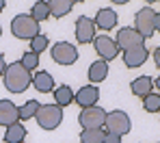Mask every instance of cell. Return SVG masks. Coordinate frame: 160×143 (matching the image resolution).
Listing matches in <instances>:
<instances>
[{"label": "cell", "instance_id": "9", "mask_svg": "<svg viewBox=\"0 0 160 143\" xmlns=\"http://www.w3.org/2000/svg\"><path fill=\"white\" fill-rule=\"evenodd\" d=\"M115 43H117L119 50H130V48H136V46H143L145 39H143L132 26H126V28H121L119 33H117Z\"/></svg>", "mask_w": 160, "mask_h": 143}, {"label": "cell", "instance_id": "35", "mask_svg": "<svg viewBox=\"0 0 160 143\" xmlns=\"http://www.w3.org/2000/svg\"><path fill=\"white\" fill-rule=\"evenodd\" d=\"M72 2H74V4H76V2H87V0H72Z\"/></svg>", "mask_w": 160, "mask_h": 143}, {"label": "cell", "instance_id": "7", "mask_svg": "<svg viewBox=\"0 0 160 143\" xmlns=\"http://www.w3.org/2000/svg\"><path fill=\"white\" fill-rule=\"evenodd\" d=\"M93 46H95L98 57H102L104 61H115V59L119 57V52H121V50L117 48L115 39L108 37V35H98V37L93 39Z\"/></svg>", "mask_w": 160, "mask_h": 143}, {"label": "cell", "instance_id": "24", "mask_svg": "<svg viewBox=\"0 0 160 143\" xmlns=\"http://www.w3.org/2000/svg\"><path fill=\"white\" fill-rule=\"evenodd\" d=\"M143 109L147 111V113H158L160 111V93H147L145 98H143Z\"/></svg>", "mask_w": 160, "mask_h": 143}, {"label": "cell", "instance_id": "33", "mask_svg": "<svg viewBox=\"0 0 160 143\" xmlns=\"http://www.w3.org/2000/svg\"><path fill=\"white\" fill-rule=\"evenodd\" d=\"M2 9H4V0H0V11H2Z\"/></svg>", "mask_w": 160, "mask_h": 143}, {"label": "cell", "instance_id": "10", "mask_svg": "<svg viewBox=\"0 0 160 143\" xmlns=\"http://www.w3.org/2000/svg\"><path fill=\"white\" fill-rule=\"evenodd\" d=\"M76 39L78 43H89L95 39V22L87 15H80L76 20Z\"/></svg>", "mask_w": 160, "mask_h": 143}, {"label": "cell", "instance_id": "37", "mask_svg": "<svg viewBox=\"0 0 160 143\" xmlns=\"http://www.w3.org/2000/svg\"><path fill=\"white\" fill-rule=\"evenodd\" d=\"M158 2H160V0H158Z\"/></svg>", "mask_w": 160, "mask_h": 143}, {"label": "cell", "instance_id": "3", "mask_svg": "<svg viewBox=\"0 0 160 143\" xmlns=\"http://www.w3.org/2000/svg\"><path fill=\"white\" fill-rule=\"evenodd\" d=\"M35 119H37V126H39V128H43V130H54V128H58L61 121H63V109H61L58 104H41L39 111H37V115H35Z\"/></svg>", "mask_w": 160, "mask_h": 143}, {"label": "cell", "instance_id": "31", "mask_svg": "<svg viewBox=\"0 0 160 143\" xmlns=\"http://www.w3.org/2000/svg\"><path fill=\"white\" fill-rule=\"evenodd\" d=\"M112 4H126V2H130V0H110Z\"/></svg>", "mask_w": 160, "mask_h": 143}, {"label": "cell", "instance_id": "4", "mask_svg": "<svg viewBox=\"0 0 160 143\" xmlns=\"http://www.w3.org/2000/svg\"><path fill=\"white\" fill-rule=\"evenodd\" d=\"M104 128H106V132L123 137V135H128L132 130V121H130L128 113H123V111H110V113H106Z\"/></svg>", "mask_w": 160, "mask_h": 143}, {"label": "cell", "instance_id": "17", "mask_svg": "<svg viewBox=\"0 0 160 143\" xmlns=\"http://www.w3.org/2000/svg\"><path fill=\"white\" fill-rule=\"evenodd\" d=\"M4 143H24L26 139V128L18 121V124H11V126H7V130H4Z\"/></svg>", "mask_w": 160, "mask_h": 143}, {"label": "cell", "instance_id": "23", "mask_svg": "<svg viewBox=\"0 0 160 143\" xmlns=\"http://www.w3.org/2000/svg\"><path fill=\"white\" fill-rule=\"evenodd\" d=\"M39 106H41L39 100H28V102H24L22 106H18V111H20V119H30V117H35L37 111H39Z\"/></svg>", "mask_w": 160, "mask_h": 143}, {"label": "cell", "instance_id": "13", "mask_svg": "<svg viewBox=\"0 0 160 143\" xmlns=\"http://www.w3.org/2000/svg\"><path fill=\"white\" fill-rule=\"evenodd\" d=\"M20 121V111L11 100H0V126H11Z\"/></svg>", "mask_w": 160, "mask_h": 143}, {"label": "cell", "instance_id": "34", "mask_svg": "<svg viewBox=\"0 0 160 143\" xmlns=\"http://www.w3.org/2000/svg\"><path fill=\"white\" fill-rule=\"evenodd\" d=\"M143 2H147V4H152V2H158V0H143Z\"/></svg>", "mask_w": 160, "mask_h": 143}, {"label": "cell", "instance_id": "22", "mask_svg": "<svg viewBox=\"0 0 160 143\" xmlns=\"http://www.w3.org/2000/svg\"><path fill=\"white\" fill-rule=\"evenodd\" d=\"M30 18L35 20V22H46L48 18H50V9H48V2L46 0H37L35 4H32V9H30Z\"/></svg>", "mask_w": 160, "mask_h": 143}, {"label": "cell", "instance_id": "15", "mask_svg": "<svg viewBox=\"0 0 160 143\" xmlns=\"http://www.w3.org/2000/svg\"><path fill=\"white\" fill-rule=\"evenodd\" d=\"M30 85L35 87L39 93H50V91H54V78H52V74H50V72L41 69V72L32 74Z\"/></svg>", "mask_w": 160, "mask_h": 143}, {"label": "cell", "instance_id": "36", "mask_svg": "<svg viewBox=\"0 0 160 143\" xmlns=\"http://www.w3.org/2000/svg\"><path fill=\"white\" fill-rule=\"evenodd\" d=\"M0 35H2V26H0Z\"/></svg>", "mask_w": 160, "mask_h": 143}, {"label": "cell", "instance_id": "28", "mask_svg": "<svg viewBox=\"0 0 160 143\" xmlns=\"http://www.w3.org/2000/svg\"><path fill=\"white\" fill-rule=\"evenodd\" d=\"M4 69H7V61H4V54H0V76L4 74Z\"/></svg>", "mask_w": 160, "mask_h": 143}, {"label": "cell", "instance_id": "12", "mask_svg": "<svg viewBox=\"0 0 160 143\" xmlns=\"http://www.w3.org/2000/svg\"><path fill=\"white\" fill-rule=\"evenodd\" d=\"M147 59H149V50L145 48V43H143V46H136V48H130V50H123V63H126L130 69L141 67Z\"/></svg>", "mask_w": 160, "mask_h": 143}, {"label": "cell", "instance_id": "26", "mask_svg": "<svg viewBox=\"0 0 160 143\" xmlns=\"http://www.w3.org/2000/svg\"><path fill=\"white\" fill-rule=\"evenodd\" d=\"M20 63L26 67L28 72H32V69L39 67V54H35V52H24L22 59H20Z\"/></svg>", "mask_w": 160, "mask_h": 143}, {"label": "cell", "instance_id": "1", "mask_svg": "<svg viewBox=\"0 0 160 143\" xmlns=\"http://www.w3.org/2000/svg\"><path fill=\"white\" fill-rule=\"evenodd\" d=\"M2 78H4L7 91H11V93H24V91L28 89V85H30V80H32V74L18 61V63L7 65Z\"/></svg>", "mask_w": 160, "mask_h": 143}, {"label": "cell", "instance_id": "14", "mask_svg": "<svg viewBox=\"0 0 160 143\" xmlns=\"http://www.w3.org/2000/svg\"><path fill=\"white\" fill-rule=\"evenodd\" d=\"M95 26L98 28H102V30H110V28H115L117 26V22H119V15L115 13V9H100L98 13H95Z\"/></svg>", "mask_w": 160, "mask_h": 143}, {"label": "cell", "instance_id": "29", "mask_svg": "<svg viewBox=\"0 0 160 143\" xmlns=\"http://www.w3.org/2000/svg\"><path fill=\"white\" fill-rule=\"evenodd\" d=\"M154 30H158V33H160V13L154 15Z\"/></svg>", "mask_w": 160, "mask_h": 143}, {"label": "cell", "instance_id": "25", "mask_svg": "<svg viewBox=\"0 0 160 143\" xmlns=\"http://www.w3.org/2000/svg\"><path fill=\"white\" fill-rule=\"evenodd\" d=\"M50 46V39H48V35H37L35 39H30V52H35V54H41V52H46V48Z\"/></svg>", "mask_w": 160, "mask_h": 143}, {"label": "cell", "instance_id": "2", "mask_svg": "<svg viewBox=\"0 0 160 143\" xmlns=\"http://www.w3.org/2000/svg\"><path fill=\"white\" fill-rule=\"evenodd\" d=\"M11 33L18 39L30 41V39H35L39 35V22H35L28 13H20V15H15L11 20Z\"/></svg>", "mask_w": 160, "mask_h": 143}, {"label": "cell", "instance_id": "18", "mask_svg": "<svg viewBox=\"0 0 160 143\" xmlns=\"http://www.w3.org/2000/svg\"><path fill=\"white\" fill-rule=\"evenodd\" d=\"M134 95H138V98H145L147 93H152L154 91V80L149 78V76H138V78H134L132 85H130Z\"/></svg>", "mask_w": 160, "mask_h": 143}, {"label": "cell", "instance_id": "19", "mask_svg": "<svg viewBox=\"0 0 160 143\" xmlns=\"http://www.w3.org/2000/svg\"><path fill=\"white\" fill-rule=\"evenodd\" d=\"M48 9H50V15L63 18L74 9V2L72 0H48Z\"/></svg>", "mask_w": 160, "mask_h": 143}, {"label": "cell", "instance_id": "20", "mask_svg": "<svg viewBox=\"0 0 160 143\" xmlns=\"http://www.w3.org/2000/svg\"><path fill=\"white\" fill-rule=\"evenodd\" d=\"M52 93H54V100H56V104H58L61 109H65V106H69V104L74 102V91H72V87H67V85L56 87Z\"/></svg>", "mask_w": 160, "mask_h": 143}, {"label": "cell", "instance_id": "27", "mask_svg": "<svg viewBox=\"0 0 160 143\" xmlns=\"http://www.w3.org/2000/svg\"><path fill=\"white\" fill-rule=\"evenodd\" d=\"M104 143H121V137H119V135H112V132H106Z\"/></svg>", "mask_w": 160, "mask_h": 143}, {"label": "cell", "instance_id": "5", "mask_svg": "<svg viewBox=\"0 0 160 143\" xmlns=\"http://www.w3.org/2000/svg\"><path fill=\"white\" fill-rule=\"evenodd\" d=\"M154 15H156V11L152 9V7H143V9H138L136 11V15H134V26L132 28L143 37V39H149L156 30H154Z\"/></svg>", "mask_w": 160, "mask_h": 143}, {"label": "cell", "instance_id": "6", "mask_svg": "<svg viewBox=\"0 0 160 143\" xmlns=\"http://www.w3.org/2000/svg\"><path fill=\"white\" fill-rule=\"evenodd\" d=\"M52 59L58 65H74L78 61V50L67 41H58L52 46Z\"/></svg>", "mask_w": 160, "mask_h": 143}, {"label": "cell", "instance_id": "32", "mask_svg": "<svg viewBox=\"0 0 160 143\" xmlns=\"http://www.w3.org/2000/svg\"><path fill=\"white\" fill-rule=\"evenodd\" d=\"M154 87H156V89H158V91H160V76H158V78H156V80H154Z\"/></svg>", "mask_w": 160, "mask_h": 143}, {"label": "cell", "instance_id": "30", "mask_svg": "<svg viewBox=\"0 0 160 143\" xmlns=\"http://www.w3.org/2000/svg\"><path fill=\"white\" fill-rule=\"evenodd\" d=\"M154 63L160 67V48H156V50H154Z\"/></svg>", "mask_w": 160, "mask_h": 143}, {"label": "cell", "instance_id": "16", "mask_svg": "<svg viewBox=\"0 0 160 143\" xmlns=\"http://www.w3.org/2000/svg\"><path fill=\"white\" fill-rule=\"evenodd\" d=\"M106 76H108V61L98 59L89 65V80L91 83H102Z\"/></svg>", "mask_w": 160, "mask_h": 143}, {"label": "cell", "instance_id": "11", "mask_svg": "<svg viewBox=\"0 0 160 143\" xmlns=\"http://www.w3.org/2000/svg\"><path fill=\"white\" fill-rule=\"evenodd\" d=\"M98 98H100V91H98V87H93V85L80 87V91L74 93V102H78L80 109L95 106V104H98Z\"/></svg>", "mask_w": 160, "mask_h": 143}, {"label": "cell", "instance_id": "8", "mask_svg": "<svg viewBox=\"0 0 160 143\" xmlns=\"http://www.w3.org/2000/svg\"><path fill=\"white\" fill-rule=\"evenodd\" d=\"M104 119H106V111L100 109L98 104L95 106H89V109H82L80 111V126L82 128H102L104 126Z\"/></svg>", "mask_w": 160, "mask_h": 143}, {"label": "cell", "instance_id": "21", "mask_svg": "<svg viewBox=\"0 0 160 143\" xmlns=\"http://www.w3.org/2000/svg\"><path fill=\"white\" fill-rule=\"evenodd\" d=\"M104 137H106L104 128H82L80 143H104Z\"/></svg>", "mask_w": 160, "mask_h": 143}]
</instances>
